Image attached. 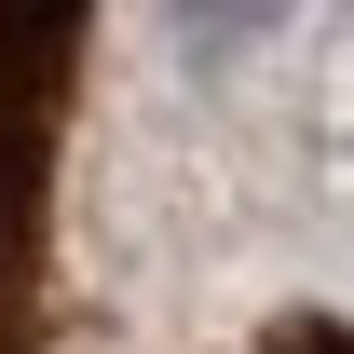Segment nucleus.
I'll use <instances>...</instances> for the list:
<instances>
[{"label": "nucleus", "instance_id": "f03ea898", "mask_svg": "<svg viewBox=\"0 0 354 354\" xmlns=\"http://www.w3.org/2000/svg\"><path fill=\"white\" fill-rule=\"evenodd\" d=\"M300 0H164V28H177V55H245L259 28H286Z\"/></svg>", "mask_w": 354, "mask_h": 354}, {"label": "nucleus", "instance_id": "f257e3e1", "mask_svg": "<svg viewBox=\"0 0 354 354\" xmlns=\"http://www.w3.org/2000/svg\"><path fill=\"white\" fill-rule=\"evenodd\" d=\"M95 0H0V354L55 341V123Z\"/></svg>", "mask_w": 354, "mask_h": 354}]
</instances>
